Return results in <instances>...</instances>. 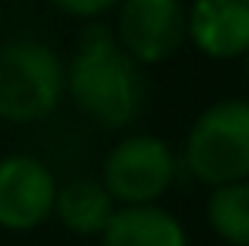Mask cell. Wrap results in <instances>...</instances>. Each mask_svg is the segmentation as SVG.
<instances>
[{"mask_svg":"<svg viewBox=\"0 0 249 246\" xmlns=\"http://www.w3.org/2000/svg\"><path fill=\"white\" fill-rule=\"evenodd\" d=\"M64 95L88 122L122 132L145 108L142 68L122 51L115 31L101 20H88L78 34L74 54L64 64Z\"/></svg>","mask_w":249,"mask_h":246,"instance_id":"1","label":"cell"},{"mask_svg":"<svg viewBox=\"0 0 249 246\" xmlns=\"http://www.w3.org/2000/svg\"><path fill=\"white\" fill-rule=\"evenodd\" d=\"M64 98V61L37 38L0 41V122H44Z\"/></svg>","mask_w":249,"mask_h":246,"instance_id":"2","label":"cell"},{"mask_svg":"<svg viewBox=\"0 0 249 246\" xmlns=\"http://www.w3.org/2000/svg\"><path fill=\"white\" fill-rule=\"evenodd\" d=\"M182 159L209 189L249 179V98H222L202 108L185 135Z\"/></svg>","mask_w":249,"mask_h":246,"instance_id":"3","label":"cell"},{"mask_svg":"<svg viewBox=\"0 0 249 246\" xmlns=\"http://www.w3.org/2000/svg\"><path fill=\"white\" fill-rule=\"evenodd\" d=\"M178 159L165 138L131 132L101 159V186L118 206H155L175 182Z\"/></svg>","mask_w":249,"mask_h":246,"instance_id":"4","label":"cell"},{"mask_svg":"<svg viewBox=\"0 0 249 246\" xmlns=\"http://www.w3.org/2000/svg\"><path fill=\"white\" fill-rule=\"evenodd\" d=\"M115 38L122 51L138 64H165L189 41L185 34V3L182 0H122Z\"/></svg>","mask_w":249,"mask_h":246,"instance_id":"5","label":"cell"},{"mask_svg":"<svg viewBox=\"0 0 249 246\" xmlns=\"http://www.w3.org/2000/svg\"><path fill=\"white\" fill-rule=\"evenodd\" d=\"M57 179L37 155H3L0 159V229L31 233L54 216Z\"/></svg>","mask_w":249,"mask_h":246,"instance_id":"6","label":"cell"},{"mask_svg":"<svg viewBox=\"0 0 249 246\" xmlns=\"http://www.w3.org/2000/svg\"><path fill=\"white\" fill-rule=\"evenodd\" d=\"M185 34L212 61H239L249 51V0H192Z\"/></svg>","mask_w":249,"mask_h":246,"instance_id":"7","label":"cell"},{"mask_svg":"<svg viewBox=\"0 0 249 246\" xmlns=\"http://www.w3.org/2000/svg\"><path fill=\"white\" fill-rule=\"evenodd\" d=\"M98 246H189V233L165 206H118Z\"/></svg>","mask_w":249,"mask_h":246,"instance_id":"8","label":"cell"},{"mask_svg":"<svg viewBox=\"0 0 249 246\" xmlns=\"http://www.w3.org/2000/svg\"><path fill=\"white\" fill-rule=\"evenodd\" d=\"M118 203L108 196L101 179H71L57 186L54 216L57 223L74 236H101V229L111 223Z\"/></svg>","mask_w":249,"mask_h":246,"instance_id":"9","label":"cell"},{"mask_svg":"<svg viewBox=\"0 0 249 246\" xmlns=\"http://www.w3.org/2000/svg\"><path fill=\"white\" fill-rule=\"evenodd\" d=\"M206 223L226 246H249V179L209 189Z\"/></svg>","mask_w":249,"mask_h":246,"instance_id":"10","label":"cell"},{"mask_svg":"<svg viewBox=\"0 0 249 246\" xmlns=\"http://www.w3.org/2000/svg\"><path fill=\"white\" fill-rule=\"evenodd\" d=\"M54 10H61L64 17H74V20H98L111 10H118L122 0H47Z\"/></svg>","mask_w":249,"mask_h":246,"instance_id":"11","label":"cell"},{"mask_svg":"<svg viewBox=\"0 0 249 246\" xmlns=\"http://www.w3.org/2000/svg\"><path fill=\"white\" fill-rule=\"evenodd\" d=\"M239 61H243V75H246V81H249V51L239 57Z\"/></svg>","mask_w":249,"mask_h":246,"instance_id":"12","label":"cell"}]
</instances>
